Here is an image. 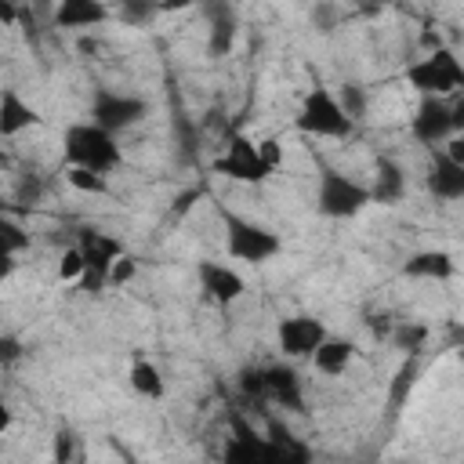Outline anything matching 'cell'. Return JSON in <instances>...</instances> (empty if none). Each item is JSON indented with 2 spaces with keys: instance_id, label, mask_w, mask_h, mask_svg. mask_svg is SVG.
Returning <instances> with one entry per match:
<instances>
[{
  "instance_id": "6da1fadb",
  "label": "cell",
  "mask_w": 464,
  "mask_h": 464,
  "mask_svg": "<svg viewBox=\"0 0 464 464\" xmlns=\"http://www.w3.org/2000/svg\"><path fill=\"white\" fill-rule=\"evenodd\" d=\"M221 464H312V450L283 428H272L265 435L250 424H236V435L225 442Z\"/></svg>"
},
{
  "instance_id": "7a4b0ae2",
  "label": "cell",
  "mask_w": 464,
  "mask_h": 464,
  "mask_svg": "<svg viewBox=\"0 0 464 464\" xmlns=\"http://www.w3.org/2000/svg\"><path fill=\"white\" fill-rule=\"evenodd\" d=\"M62 156H65V167H80V170H91V174H116L123 167V145L116 134L94 127L91 120H80V123H69L65 134H62Z\"/></svg>"
},
{
  "instance_id": "3957f363",
  "label": "cell",
  "mask_w": 464,
  "mask_h": 464,
  "mask_svg": "<svg viewBox=\"0 0 464 464\" xmlns=\"http://www.w3.org/2000/svg\"><path fill=\"white\" fill-rule=\"evenodd\" d=\"M283 163L279 141L276 138H246V134H232L221 149V156L214 160V170L228 181L239 185H261L276 167Z\"/></svg>"
},
{
  "instance_id": "277c9868",
  "label": "cell",
  "mask_w": 464,
  "mask_h": 464,
  "mask_svg": "<svg viewBox=\"0 0 464 464\" xmlns=\"http://www.w3.org/2000/svg\"><path fill=\"white\" fill-rule=\"evenodd\" d=\"M406 83L420 98H442V102H450L464 87V65L457 58V51L442 44L439 51H428L417 62L406 65Z\"/></svg>"
},
{
  "instance_id": "5b68a950",
  "label": "cell",
  "mask_w": 464,
  "mask_h": 464,
  "mask_svg": "<svg viewBox=\"0 0 464 464\" xmlns=\"http://www.w3.org/2000/svg\"><path fill=\"white\" fill-rule=\"evenodd\" d=\"M294 127L308 138H348L355 130V123L344 116L337 94L330 87H312L301 105H297V116H294Z\"/></svg>"
},
{
  "instance_id": "8992f818",
  "label": "cell",
  "mask_w": 464,
  "mask_h": 464,
  "mask_svg": "<svg viewBox=\"0 0 464 464\" xmlns=\"http://www.w3.org/2000/svg\"><path fill=\"white\" fill-rule=\"evenodd\" d=\"M225 250L232 261L243 265H265L283 250L279 232H272L261 221L239 218V214H225Z\"/></svg>"
},
{
  "instance_id": "52a82bcc",
  "label": "cell",
  "mask_w": 464,
  "mask_h": 464,
  "mask_svg": "<svg viewBox=\"0 0 464 464\" xmlns=\"http://www.w3.org/2000/svg\"><path fill=\"white\" fill-rule=\"evenodd\" d=\"M315 207H319V214L344 221V218H355L359 210L370 207V188L362 181H355L352 174L326 167L315 178Z\"/></svg>"
},
{
  "instance_id": "ba28073f",
  "label": "cell",
  "mask_w": 464,
  "mask_h": 464,
  "mask_svg": "<svg viewBox=\"0 0 464 464\" xmlns=\"http://www.w3.org/2000/svg\"><path fill=\"white\" fill-rule=\"evenodd\" d=\"M464 130V109L450 98V102H442V98H420L417 102V109H413V116H410V134L420 141V145H446L453 134H460Z\"/></svg>"
},
{
  "instance_id": "9c48e42d",
  "label": "cell",
  "mask_w": 464,
  "mask_h": 464,
  "mask_svg": "<svg viewBox=\"0 0 464 464\" xmlns=\"http://www.w3.org/2000/svg\"><path fill=\"white\" fill-rule=\"evenodd\" d=\"M72 246H76L80 257H83V276H80L76 286L87 290V294H102L105 283H109L112 261L123 254V243H120L116 236L98 232V228H83V232H76V243H72Z\"/></svg>"
},
{
  "instance_id": "30bf717a",
  "label": "cell",
  "mask_w": 464,
  "mask_h": 464,
  "mask_svg": "<svg viewBox=\"0 0 464 464\" xmlns=\"http://www.w3.org/2000/svg\"><path fill=\"white\" fill-rule=\"evenodd\" d=\"M149 112L145 98H134V94H123V91H112V87H94L91 94V123L109 130V134H123L130 130L134 123H141Z\"/></svg>"
},
{
  "instance_id": "8fae6325",
  "label": "cell",
  "mask_w": 464,
  "mask_h": 464,
  "mask_svg": "<svg viewBox=\"0 0 464 464\" xmlns=\"http://www.w3.org/2000/svg\"><path fill=\"white\" fill-rule=\"evenodd\" d=\"M326 323L315 315H283L276 323V348L286 359H312V352L326 337Z\"/></svg>"
},
{
  "instance_id": "7c38bea8",
  "label": "cell",
  "mask_w": 464,
  "mask_h": 464,
  "mask_svg": "<svg viewBox=\"0 0 464 464\" xmlns=\"http://www.w3.org/2000/svg\"><path fill=\"white\" fill-rule=\"evenodd\" d=\"M199 290L207 301L214 304H236L246 294V279L239 268L225 265V261H199Z\"/></svg>"
},
{
  "instance_id": "4fadbf2b",
  "label": "cell",
  "mask_w": 464,
  "mask_h": 464,
  "mask_svg": "<svg viewBox=\"0 0 464 464\" xmlns=\"http://www.w3.org/2000/svg\"><path fill=\"white\" fill-rule=\"evenodd\" d=\"M40 109L18 87H0V138H18L40 127Z\"/></svg>"
},
{
  "instance_id": "5bb4252c",
  "label": "cell",
  "mask_w": 464,
  "mask_h": 464,
  "mask_svg": "<svg viewBox=\"0 0 464 464\" xmlns=\"http://www.w3.org/2000/svg\"><path fill=\"white\" fill-rule=\"evenodd\" d=\"M112 18V7L102 0H62L51 11L54 29H69V33H83V29H98Z\"/></svg>"
},
{
  "instance_id": "9a60e30c",
  "label": "cell",
  "mask_w": 464,
  "mask_h": 464,
  "mask_svg": "<svg viewBox=\"0 0 464 464\" xmlns=\"http://www.w3.org/2000/svg\"><path fill=\"white\" fill-rule=\"evenodd\" d=\"M424 185H428V192H431L435 199H442V203H457V199H464V167L453 163L450 156L435 152V160L428 163Z\"/></svg>"
},
{
  "instance_id": "2e32d148",
  "label": "cell",
  "mask_w": 464,
  "mask_h": 464,
  "mask_svg": "<svg viewBox=\"0 0 464 464\" xmlns=\"http://www.w3.org/2000/svg\"><path fill=\"white\" fill-rule=\"evenodd\" d=\"M366 188H370V203L392 207V203H399L406 196V170L395 160L381 156L377 167H373V185H366Z\"/></svg>"
},
{
  "instance_id": "e0dca14e",
  "label": "cell",
  "mask_w": 464,
  "mask_h": 464,
  "mask_svg": "<svg viewBox=\"0 0 464 464\" xmlns=\"http://www.w3.org/2000/svg\"><path fill=\"white\" fill-rule=\"evenodd\" d=\"M352 362H355V344H352L348 337L326 334L323 344L312 352V366H315V373H323V377H341Z\"/></svg>"
},
{
  "instance_id": "ac0fdd59",
  "label": "cell",
  "mask_w": 464,
  "mask_h": 464,
  "mask_svg": "<svg viewBox=\"0 0 464 464\" xmlns=\"http://www.w3.org/2000/svg\"><path fill=\"white\" fill-rule=\"evenodd\" d=\"M207 18H210V29H207V51L214 58H225L236 44V11L228 4H210L207 7Z\"/></svg>"
},
{
  "instance_id": "d6986e66",
  "label": "cell",
  "mask_w": 464,
  "mask_h": 464,
  "mask_svg": "<svg viewBox=\"0 0 464 464\" xmlns=\"http://www.w3.org/2000/svg\"><path fill=\"white\" fill-rule=\"evenodd\" d=\"M127 384H130V392H134L138 399H145V402H160V399L167 395V377H163V370H160L152 359H134V362L127 366Z\"/></svg>"
},
{
  "instance_id": "ffe728a7",
  "label": "cell",
  "mask_w": 464,
  "mask_h": 464,
  "mask_svg": "<svg viewBox=\"0 0 464 464\" xmlns=\"http://www.w3.org/2000/svg\"><path fill=\"white\" fill-rule=\"evenodd\" d=\"M402 272H406L410 279H450V276L457 272V261H453V254H446V250H417V254L402 265Z\"/></svg>"
},
{
  "instance_id": "44dd1931",
  "label": "cell",
  "mask_w": 464,
  "mask_h": 464,
  "mask_svg": "<svg viewBox=\"0 0 464 464\" xmlns=\"http://www.w3.org/2000/svg\"><path fill=\"white\" fill-rule=\"evenodd\" d=\"M265 370V399H276L283 406H301V381L290 366H261Z\"/></svg>"
},
{
  "instance_id": "7402d4cb",
  "label": "cell",
  "mask_w": 464,
  "mask_h": 464,
  "mask_svg": "<svg viewBox=\"0 0 464 464\" xmlns=\"http://www.w3.org/2000/svg\"><path fill=\"white\" fill-rule=\"evenodd\" d=\"M29 243H33L29 228L22 221H14L11 214L0 210V254L4 257H18L22 250H29Z\"/></svg>"
},
{
  "instance_id": "603a6c76",
  "label": "cell",
  "mask_w": 464,
  "mask_h": 464,
  "mask_svg": "<svg viewBox=\"0 0 464 464\" xmlns=\"http://www.w3.org/2000/svg\"><path fill=\"white\" fill-rule=\"evenodd\" d=\"M65 185L72 192H83V196H109V178L80 170V167H65Z\"/></svg>"
},
{
  "instance_id": "cb8c5ba5",
  "label": "cell",
  "mask_w": 464,
  "mask_h": 464,
  "mask_svg": "<svg viewBox=\"0 0 464 464\" xmlns=\"http://www.w3.org/2000/svg\"><path fill=\"white\" fill-rule=\"evenodd\" d=\"M156 14H160V4H152V0H123V4L112 7V18H120L127 25H145Z\"/></svg>"
},
{
  "instance_id": "d4e9b609",
  "label": "cell",
  "mask_w": 464,
  "mask_h": 464,
  "mask_svg": "<svg viewBox=\"0 0 464 464\" xmlns=\"http://www.w3.org/2000/svg\"><path fill=\"white\" fill-rule=\"evenodd\" d=\"M334 94H337V102L352 123H359L366 116V91L359 83H341V91H334Z\"/></svg>"
},
{
  "instance_id": "484cf974",
  "label": "cell",
  "mask_w": 464,
  "mask_h": 464,
  "mask_svg": "<svg viewBox=\"0 0 464 464\" xmlns=\"http://www.w3.org/2000/svg\"><path fill=\"white\" fill-rule=\"evenodd\" d=\"M51 457H54V464H76V457H80V439H76V431H69V428L54 431Z\"/></svg>"
},
{
  "instance_id": "4316f807",
  "label": "cell",
  "mask_w": 464,
  "mask_h": 464,
  "mask_svg": "<svg viewBox=\"0 0 464 464\" xmlns=\"http://www.w3.org/2000/svg\"><path fill=\"white\" fill-rule=\"evenodd\" d=\"M80 276H83V257H80V250L69 243L62 254H58V279L62 283H80Z\"/></svg>"
},
{
  "instance_id": "83f0119b",
  "label": "cell",
  "mask_w": 464,
  "mask_h": 464,
  "mask_svg": "<svg viewBox=\"0 0 464 464\" xmlns=\"http://www.w3.org/2000/svg\"><path fill=\"white\" fill-rule=\"evenodd\" d=\"M134 276H138V261L123 250V254L112 261V268H109V283H105V290H120V286H127Z\"/></svg>"
},
{
  "instance_id": "f1b7e54d",
  "label": "cell",
  "mask_w": 464,
  "mask_h": 464,
  "mask_svg": "<svg viewBox=\"0 0 464 464\" xmlns=\"http://www.w3.org/2000/svg\"><path fill=\"white\" fill-rule=\"evenodd\" d=\"M388 337H392L395 344H402L406 352H417V348H420V341L428 337V330H424V326H417V323H395Z\"/></svg>"
},
{
  "instance_id": "f546056e",
  "label": "cell",
  "mask_w": 464,
  "mask_h": 464,
  "mask_svg": "<svg viewBox=\"0 0 464 464\" xmlns=\"http://www.w3.org/2000/svg\"><path fill=\"white\" fill-rule=\"evenodd\" d=\"M22 355H25V344L14 334H0V370L22 362Z\"/></svg>"
},
{
  "instance_id": "4dcf8cb0",
  "label": "cell",
  "mask_w": 464,
  "mask_h": 464,
  "mask_svg": "<svg viewBox=\"0 0 464 464\" xmlns=\"http://www.w3.org/2000/svg\"><path fill=\"white\" fill-rule=\"evenodd\" d=\"M22 22V7L11 0H0V25H18Z\"/></svg>"
},
{
  "instance_id": "1f68e13d",
  "label": "cell",
  "mask_w": 464,
  "mask_h": 464,
  "mask_svg": "<svg viewBox=\"0 0 464 464\" xmlns=\"http://www.w3.org/2000/svg\"><path fill=\"white\" fill-rule=\"evenodd\" d=\"M11 424H14V410H11V402H7L4 392H0V435H7Z\"/></svg>"
},
{
  "instance_id": "d6a6232c",
  "label": "cell",
  "mask_w": 464,
  "mask_h": 464,
  "mask_svg": "<svg viewBox=\"0 0 464 464\" xmlns=\"http://www.w3.org/2000/svg\"><path fill=\"white\" fill-rule=\"evenodd\" d=\"M14 268H18V257H4V254H0V286L11 279V272H14Z\"/></svg>"
},
{
  "instance_id": "836d02e7",
  "label": "cell",
  "mask_w": 464,
  "mask_h": 464,
  "mask_svg": "<svg viewBox=\"0 0 464 464\" xmlns=\"http://www.w3.org/2000/svg\"><path fill=\"white\" fill-rule=\"evenodd\" d=\"M0 167H7V156H4V152H0Z\"/></svg>"
},
{
  "instance_id": "e575fe53",
  "label": "cell",
  "mask_w": 464,
  "mask_h": 464,
  "mask_svg": "<svg viewBox=\"0 0 464 464\" xmlns=\"http://www.w3.org/2000/svg\"><path fill=\"white\" fill-rule=\"evenodd\" d=\"M0 210H4V196H0Z\"/></svg>"
}]
</instances>
